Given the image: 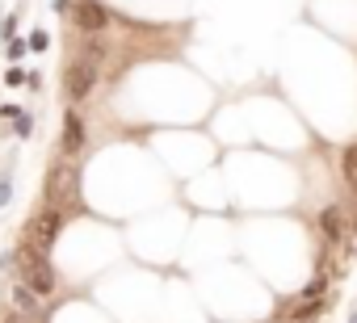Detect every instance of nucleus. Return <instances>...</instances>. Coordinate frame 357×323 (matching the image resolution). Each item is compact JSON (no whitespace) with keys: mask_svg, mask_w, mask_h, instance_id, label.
<instances>
[{"mask_svg":"<svg viewBox=\"0 0 357 323\" xmlns=\"http://www.w3.org/2000/svg\"><path fill=\"white\" fill-rule=\"evenodd\" d=\"M17 282L30 286L38 298H50L59 290V273H55V264H50V256L34 244H21L17 248Z\"/></svg>","mask_w":357,"mask_h":323,"instance_id":"f257e3e1","label":"nucleus"},{"mask_svg":"<svg viewBox=\"0 0 357 323\" xmlns=\"http://www.w3.org/2000/svg\"><path fill=\"white\" fill-rule=\"evenodd\" d=\"M46 206L59 210L64 219L80 210V173L68 164V159H55V168L46 173Z\"/></svg>","mask_w":357,"mask_h":323,"instance_id":"f03ea898","label":"nucleus"},{"mask_svg":"<svg viewBox=\"0 0 357 323\" xmlns=\"http://www.w3.org/2000/svg\"><path fill=\"white\" fill-rule=\"evenodd\" d=\"M97 80H101V68H97L93 59H84V55L68 59V68H64V101H68V105L88 101L93 88H97Z\"/></svg>","mask_w":357,"mask_h":323,"instance_id":"7ed1b4c3","label":"nucleus"},{"mask_svg":"<svg viewBox=\"0 0 357 323\" xmlns=\"http://www.w3.org/2000/svg\"><path fill=\"white\" fill-rule=\"evenodd\" d=\"M64 223H68L64 214L46 206L38 219H30V223H26V244H34V248L50 252V248H55V239H59V231H64Z\"/></svg>","mask_w":357,"mask_h":323,"instance_id":"20e7f679","label":"nucleus"},{"mask_svg":"<svg viewBox=\"0 0 357 323\" xmlns=\"http://www.w3.org/2000/svg\"><path fill=\"white\" fill-rule=\"evenodd\" d=\"M110 21H114V13H110V5H101V0H76L72 5V26L80 34H106Z\"/></svg>","mask_w":357,"mask_h":323,"instance_id":"39448f33","label":"nucleus"},{"mask_svg":"<svg viewBox=\"0 0 357 323\" xmlns=\"http://www.w3.org/2000/svg\"><path fill=\"white\" fill-rule=\"evenodd\" d=\"M9 298H13V311H17L26 323H42V319H46V311H42V298H38L30 286L13 282V286H9Z\"/></svg>","mask_w":357,"mask_h":323,"instance_id":"423d86ee","label":"nucleus"},{"mask_svg":"<svg viewBox=\"0 0 357 323\" xmlns=\"http://www.w3.org/2000/svg\"><path fill=\"white\" fill-rule=\"evenodd\" d=\"M59 151H64V159L84 151V118H80L76 110L64 114V126H59Z\"/></svg>","mask_w":357,"mask_h":323,"instance_id":"0eeeda50","label":"nucleus"},{"mask_svg":"<svg viewBox=\"0 0 357 323\" xmlns=\"http://www.w3.org/2000/svg\"><path fill=\"white\" fill-rule=\"evenodd\" d=\"M320 235H324L328 244H340V239H345V210H340V206H324V210H320Z\"/></svg>","mask_w":357,"mask_h":323,"instance_id":"6e6552de","label":"nucleus"},{"mask_svg":"<svg viewBox=\"0 0 357 323\" xmlns=\"http://www.w3.org/2000/svg\"><path fill=\"white\" fill-rule=\"evenodd\" d=\"M340 173H345L349 193L357 197V143H353V147H345V155H340Z\"/></svg>","mask_w":357,"mask_h":323,"instance_id":"1a4fd4ad","label":"nucleus"},{"mask_svg":"<svg viewBox=\"0 0 357 323\" xmlns=\"http://www.w3.org/2000/svg\"><path fill=\"white\" fill-rule=\"evenodd\" d=\"M13 130H17V139H30V135H34V114L21 110V114L13 118Z\"/></svg>","mask_w":357,"mask_h":323,"instance_id":"9d476101","label":"nucleus"},{"mask_svg":"<svg viewBox=\"0 0 357 323\" xmlns=\"http://www.w3.org/2000/svg\"><path fill=\"white\" fill-rule=\"evenodd\" d=\"M26 46H30L34 55H38V50H46V46H50V34H46V30H34V34L26 38Z\"/></svg>","mask_w":357,"mask_h":323,"instance_id":"9b49d317","label":"nucleus"},{"mask_svg":"<svg viewBox=\"0 0 357 323\" xmlns=\"http://www.w3.org/2000/svg\"><path fill=\"white\" fill-rule=\"evenodd\" d=\"M26 50H30V46H26L21 38H9V46H5V55H9V63H17V59H26Z\"/></svg>","mask_w":357,"mask_h":323,"instance_id":"f8f14e48","label":"nucleus"},{"mask_svg":"<svg viewBox=\"0 0 357 323\" xmlns=\"http://www.w3.org/2000/svg\"><path fill=\"white\" fill-rule=\"evenodd\" d=\"M5 84H9V88H26V72H21V68H9V72H5Z\"/></svg>","mask_w":357,"mask_h":323,"instance_id":"ddd939ff","label":"nucleus"},{"mask_svg":"<svg viewBox=\"0 0 357 323\" xmlns=\"http://www.w3.org/2000/svg\"><path fill=\"white\" fill-rule=\"evenodd\" d=\"M9 197H13V181L5 173V177H0V206H9Z\"/></svg>","mask_w":357,"mask_h":323,"instance_id":"4468645a","label":"nucleus"},{"mask_svg":"<svg viewBox=\"0 0 357 323\" xmlns=\"http://www.w3.org/2000/svg\"><path fill=\"white\" fill-rule=\"evenodd\" d=\"M349 323H357V311H353V315H349Z\"/></svg>","mask_w":357,"mask_h":323,"instance_id":"2eb2a0df","label":"nucleus"},{"mask_svg":"<svg viewBox=\"0 0 357 323\" xmlns=\"http://www.w3.org/2000/svg\"><path fill=\"white\" fill-rule=\"evenodd\" d=\"M302 323H316V319H302Z\"/></svg>","mask_w":357,"mask_h":323,"instance_id":"dca6fc26","label":"nucleus"}]
</instances>
